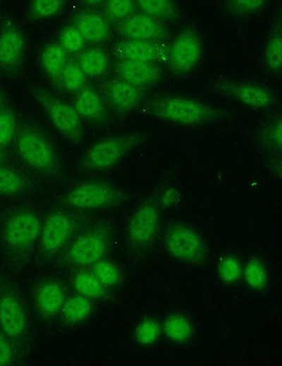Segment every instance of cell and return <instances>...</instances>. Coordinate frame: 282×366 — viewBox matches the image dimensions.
Segmentation results:
<instances>
[{
    "label": "cell",
    "mask_w": 282,
    "mask_h": 366,
    "mask_svg": "<svg viewBox=\"0 0 282 366\" xmlns=\"http://www.w3.org/2000/svg\"><path fill=\"white\" fill-rule=\"evenodd\" d=\"M1 63V62H0Z\"/></svg>",
    "instance_id": "obj_43"
},
{
    "label": "cell",
    "mask_w": 282,
    "mask_h": 366,
    "mask_svg": "<svg viewBox=\"0 0 282 366\" xmlns=\"http://www.w3.org/2000/svg\"><path fill=\"white\" fill-rule=\"evenodd\" d=\"M158 225L157 208L151 203H145L134 213L129 221L128 238L135 244H146L155 235Z\"/></svg>",
    "instance_id": "obj_13"
},
{
    "label": "cell",
    "mask_w": 282,
    "mask_h": 366,
    "mask_svg": "<svg viewBox=\"0 0 282 366\" xmlns=\"http://www.w3.org/2000/svg\"><path fill=\"white\" fill-rule=\"evenodd\" d=\"M24 39L20 32L15 30L4 32L0 37V62L5 65H16L22 58Z\"/></svg>",
    "instance_id": "obj_20"
},
{
    "label": "cell",
    "mask_w": 282,
    "mask_h": 366,
    "mask_svg": "<svg viewBox=\"0 0 282 366\" xmlns=\"http://www.w3.org/2000/svg\"><path fill=\"white\" fill-rule=\"evenodd\" d=\"M42 226L37 216L30 212H20L8 221L4 236L7 244L16 248L32 244L41 233Z\"/></svg>",
    "instance_id": "obj_9"
},
{
    "label": "cell",
    "mask_w": 282,
    "mask_h": 366,
    "mask_svg": "<svg viewBox=\"0 0 282 366\" xmlns=\"http://www.w3.org/2000/svg\"><path fill=\"white\" fill-rule=\"evenodd\" d=\"M165 331L172 339L183 341L189 337L191 328L186 319L180 316H173L166 322Z\"/></svg>",
    "instance_id": "obj_30"
},
{
    "label": "cell",
    "mask_w": 282,
    "mask_h": 366,
    "mask_svg": "<svg viewBox=\"0 0 282 366\" xmlns=\"http://www.w3.org/2000/svg\"><path fill=\"white\" fill-rule=\"evenodd\" d=\"M91 311L90 301L83 296L68 298L63 305V313L69 322H78L85 319Z\"/></svg>",
    "instance_id": "obj_26"
},
{
    "label": "cell",
    "mask_w": 282,
    "mask_h": 366,
    "mask_svg": "<svg viewBox=\"0 0 282 366\" xmlns=\"http://www.w3.org/2000/svg\"><path fill=\"white\" fill-rule=\"evenodd\" d=\"M147 111L164 120L183 125H195L214 120L218 109L201 101L182 96H166L149 103Z\"/></svg>",
    "instance_id": "obj_1"
},
{
    "label": "cell",
    "mask_w": 282,
    "mask_h": 366,
    "mask_svg": "<svg viewBox=\"0 0 282 366\" xmlns=\"http://www.w3.org/2000/svg\"><path fill=\"white\" fill-rule=\"evenodd\" d=\"M93 274L102 285L105 286L113 285L119 279L117 267L113 263L104 260L95 263Z\"/></svg>",
    "instance_id": "obj_31"
},
{
    "label": "cell",
    "mask_w": 282,
    "mask_h": 366,
    "mask_svg": "<svg viewBox=\"0 0 282 366\" xmlns=\"http://www.w3.org/2000/svg\"><path fill=\"white\" fill-rule=\"evenodd\" d=\"M201 54L202 45L199 36L192 30H186L173 40L167 51L166 60L173 71L183 74L197 66Z\"/></svg>",
    "instance_id": "obj_6"
},
{
    "label": "cell",
    "mask_w": 282,
    "mask_h": 366,
    "mask_svg": "<svg viewBox=\"0 0 282 366\" xmlns=\"http://www.w3.org/2000/svg\"><path fill=\"white\" fill-rule=\"evenodd\" d=\"M116 54L122 61L157 64L166 59L168 49L161 42L127 39L116 47Z\"/></svg>",
    "instance_id": "obj_12"
},
{
    "label": "cell",
    "mask_w": 282,
    "mask_h": 366,
    "mask_svg": "<svg viewBox=\"0 0 282 366\" xmlns=\"http://www.w3.org/2000/svg\"><path fill=\"white\" fill-rule=\"evenodd\" d=\"M136 3L131 0H111L105 4L107 13L114 19L123 20L133 15Z\"/></svg>",
    "instance_id": "obj_33"
},
{
    "label": "cell",
    "mask_w": 282,
    "mask_h": 366,
    "mask_svg": "<svg viewBox=\"0 0 282 366\" xmlns=\"http://www.w3.org/2000/svg\"><path fill=\"white\" fill-rule=\"evenodd\" d=\"M106 250V238L97 232H90L75 240L68 251V257L75 264L90 265L101 260Z\"/></svg>",
    "instance_id": "obj_11"
},
{
    "label": "cell",
    "mask_w": 282,
    "mask_h": 366,
    "mask_svg": "<svg viewBox=\"0 0 282 366\" xmlns=\"http://www.w3.org/2000/svg\"><path fill=\"white\" fill-rule=\"evenodd\" d=\"M16 146L22 159L32 168L49 175L59 173V163L51 145L36 129L23 128L18 134Z\"/></svg>",
    "instance_id": "obj_3"
},
{
    "label": "cell",
    "mask_w": 282,
    "mask_h": 366,
    "mask_svg": "<svg viewBox=\"0 0 282 366\" xmlns=\"http://www.w3.org/2000/svg\"><path fill=\"white\" fill-rule=\"evenodd\" d=\"M264 138L266 141L275 149L281 146V122L277 120L271 123L265 130Z\"/></svg>",
    "instance_id": "obj_40"
},
{
    "label": "cell",
    "mask_w": 282,
    "mask_h": 366,
    "mask_svg": "<svg viewBox=\"0 0 282 366\" xmlns=\"http://www.w3.org/2000/svg\"><path fill=\"white\" fill-rule=\"evenodd\" d=\"M73 107L80 116L91 120H101L106 115L104 102L99 95L90 88L82 89L76 96Z\"/></svg>",
    "instance_id": "obj_18"
},
{
    "label": "cell",
    "mask_w": 282,
    "mask_h": 366,
    "mask_svg": "<svg viewBox=\"0 0 282 366\" xmlns=\"http://www.w3.org/2000/svg\"><path fill=\"white\" fill-rule=\"evenodd\" d=\"M72 229L69 217L63 213H51L41 229L42 248L49 253L61 248L68 241Z\"/></svg>",
    "instance_id": "obj_15"
},
{
    "label": "cell",
    "mask_w": 282,
    "mask_h": 366,
    "mask_svg": "<svg viewBox=\"0 0 282 366\" xmlns=\"http://www.w3.org/2000/svg\"><path fill=\"white\" fill-rule=\"evenodd\" d=\"M127 198V194L111 184L87 182L68 190L63 196L64 203L79 208L93 209L118 204Z\"/></svg>",
    "instance_id": "obj_4"
},
{
    "label": "cell",
    "mask_w": 282,
    "mask_h": 366,
    "mask_svg": "<svg viewBox=\"0 0 282 366\" xmlns=\"http://www.w3.org/2000/svg\"><path fill=\"white\" fill-rule=\"evenodd\" d=\"M266 4L262 0H236L228 3V8L235 15H248L264 8Z\"/></svg>",
    "instance_id": "obj_36"
},
{
    "label": "cell",
    "mask_w": 282,
    "mask_h": 366,
    "mask_svg": "<svg viewBox=\"0 0 282 366\" xmlns=\"http://www.w3.org/2000/svg\"><path fill=\"white\" fill-rule=\"evenodd\" d=\"M136 6L147 14L163 22L173 20L178 15V8L173 1L169 0H140Z\"/></svg>",
    "instance_id": "obj_23"
},
{
    "label": "cell",
    "mask_w": 282,
    "mask_h": 366,
    "mask_svg": "<svg viewBox=\"0 0 282 366\" xmlns=\"http://www.w3.org/2000/svg\"><path fill=\"white\" fill-rule=\"evenodd\" d=\"M63 86L68 90L76 92L82 88L85 84V74L78 64L66 63L60 76Z\"/></svg>",
    "instance_id": "obj_27"
},
{
    "label": "cell",
    "mask_w": 282,
    "mask_h": 366,
    "mask_svg": "<svg viewBox=\"0 0 282 366\" xmlns=\"http://www.w3.org/2000/svg\"><path fill=\"white\" fill-rule=\"evenodd\" d=\"M282 39L280 33H276L269 39L265 49V63L267 68L278 72L281 67Z\"/></svg>",
    "instance_id": "obj_29"
},
{
    "label": "cell",
    "mask_w": 282,
    "mask_h": 366,
    "mask_svg": "<svg viewBox=\"0 0 282 366\" xmlns=\"http://www.w3.org/2000/svg\"><path fill=\"white\" fill-rule=\"evenodd\" d=\"M103 89L108 102L121 112H128L136 108L145 94L142 88L121 79L108 82Z\"/></svg>",
    "instance_id": "obj_14"
},
{
    "label": "cell",
    "mask_w": 282,
    "mask_h": 366,
    "mask_svg": "<svg viewBox=\"0 0 282 366\" xmlns=\"http://www.w3.org/2000/svg\"><path fill=\"white\" fill-rule=\"evenodd\" d=\"M136 338L144 344L152 343L159 335V327L156 322L148 320L142 322L136 330Z\"/></svg>",
    "instance_id": "obj_38"
},
{
    "label": "cell",
    "mask_w": 282,
    "mask_h": 366,
    "mask_svg": "<svg viewBox=\"0 0 282 366\" xmlns=\"http://www.w3.org/2000/svg\"><path fill=\"white\" fill-rule=\"evenodd\" d=\"M62 5L60 0H36L31 4L30 12L36 18H47L57 14Z\"/></svg>",
    "instance_id": "obj_32"
},
{
    "label": "cell",
    "mask_w": 282,
    "mask_h": 366,
    "mask_svg": "<svg viewBox=\"0 0 282 366\" xmlns=\"http://www.w3.org/2000/svg\"><path fill=\"white\" fill-rule=\"evenodd\" d=\"M64 301L63 291L58 284L47 282L37 291L36 302L39 311L45 315L56 314Z\"/></svg>",
    "instance_id": "obj_21"
},
{
    "label": "cell",
    "mask_w": 282,
    "mask_h": 366,
    "mask_svg": "<svg viewBox=\"0 0 282 366\" xmlns=\"http://www.w3.org/2000/svg\"><path fill=\"white\" fill-rule=\"evenodd\" d=\"M15 122L13 115L9 112L0 113V145L10 144L13 139Z\"/></svg>",
    "instance_id": "obj_37"
},
{
    "label": "cell",
    "mask_w": 282,
    "mask_h": 366,
    "mask_svg": "<svg viewBox=\"0 0 282 366\" xmlns=\"http://www.w3.org/2000/svg\"><path fill=\"white\" fill-rule=\"evenodd\" d=\"M24 177L16 170L0 167V194H16L25 189Z\"/></svg>",
    "instance_id": "obj_25"
},
{
    "label": "cell",
    "mask_w": 282,
    "mask_h": 366,
    "mask_svg": "<svg viewBox=\"0 0 282 366\" xmlns=\"http://www.w3.org/2000/svg\"><path fill=\"white\" fill-rule=\"evenodd\" d=\"M118 30L127 39L156 42H162L168 34L164 22L142 13L122 20Z\"/></svg>",
    "instance_id": "obj_7"
},
{
    "label": "cell",
    "mask_w": 282,
    "mask_h": 366,
    "mask_svg": "<svg viewBox=\"0 0 282 366\" xmlns=\"http://www.w3.org/2000/svg\"><path fill=\"white\" fill-rule=\"evenodd\" d=\"M219 272L222 279L227 282H231L239 277L240 269L235 259L227 257L221 261L219 266Z\"/></svg>",
    "instance_id": "obj_39"
},
{
    "label": "cell",
    "mask_w": 282,
    "mask_h": 366,
    "mask_svg": "<svg viewBox=\"0 0 282 366\" xmlns=\"http://www.w3.org/2000/svg\"><path fill=\"white\" fill-rule=\"evenodd\" d=\"M35 94L54 127L73 142H80L83 136L82 124L75 108L43 91Z\"/></svg>",
    "instance_id": "obj_5"
},
{
    "label": "cell",
    "mask_w": 282,
    "mask_h": 366,
    "mask_svg": "<svg viewBox=\"0 0 282 366\" xmlns=\"http://www.w3.org/2000/svg\"><path fill=\"white\" fill-rule=\"evenodd\" d=\"M78 65L85 75L94 77L103 74L108 67V58L101 49H92L79 58Z\"/></svg>",
    "instance_id": "obj_24"
},
{
    "label": "cell",
    "mask_w": 282,
    "mask_h": 366,
    "mask_svg": "<svg viewBox=\"0 0 282 366\" xmlns=\"http://www.w3.org/2000/svg\"><path fill=\"white\" fill-rule=\"evenodd\" d=\"M74 286L78 292L88 297H99L104 293L102 284L94 274L87 272L79 273L74 279Z\"/></svg>",
    "instance_id": "obj_28"
},
{
    "label": "cell",
    "mask_w": 282,
    "mask_h": 366,
    "mask_svg": "<svg viewBox=\"0 0 282 366\" xmlns=\"http://www.w3.org/2000/svg\"><path fill=\"white\" fill-rule=\"evenodd\" d=\"M12 358V351L8 343L0 337V365L10 362Z\"/></svg>",
    "instance_id": "obj_41"
},
{
    "label": "cell",
    "mask_w": 282,
    "mask_h": 366,
    "mask_svg": "<svg viewBox=\"0 0 282 366\" xmlns=\"http://www.w3.org/2000/svg\"><path fill=\"white\" fill-rule=\"evenodd\" d=\"M40 61L45 72L56 79L66 65V50L60 44H49L41 53Z\"/></svg>",
    "instance_id": "obj_22"
},
{
    "label": "cell",
    "mask_w": 282,
    "mask_h": 366,
    "mask_svg": "<svg viewBox=\"0 0 282 366\" xmlns=\"http://www.w3.org/2000/svg\"><path fill=\"white\" fill-rule=\"evenodd\" d=\"M144 139L140 134H127L101 139L93 144L81 160L89 170H105L121 162Z\"/></svg>",
    "instance_id": "obj_2"
},
{
    "label": "cell",
    "mask_w": 282,
    "mask_h": 366,
    "mask_svg": "<svg viewBox=\"0 0 282 366\" xmlns=\"http://www.w3.org/2000/svg\"><path fill=\"white\" fill-rule=\"evenodd\" d=\"M84 38L76 27H68L61 31V45L70 52H78L83 46Z\"/></svg>",
    "instance_id": "obj_34"
},
{
    "label": "cell",
    "mask_w": 282,
    "mask_h": 366,
    "mask_svg": "<svg viewBox=\"0 0 282 366\" xmlns=\"http://www.w3.org/2000/svg\"><path fill=\"white\" fill-rule=\"evenodd\" d=\"M166 246L175 257L187 262H197L205 255V247L200 236L183 226L171 228L166 236Z\"/></svg>",
    "instance_id": "obj_8"
},
{
    "label": "cell",
    "mask_w": 282,
    "mask_h": 366,
    "mask_svg": "<svg viewBox=\"0 0 282 366\" xmlns=\"http://www.w3.org/2000/svg\"><path fill=\"white\" fill-rule=\"evenodd\" d=\"M117 72L121 80L141 88L157 83L161 76L157 64L132 61H121Z\"/></svg>",
    "instance_id": "obj_16"
},
{
    "label": "cell",
    "mask_w": 282,
    "mask_h": 366,
    "mask_svg": "<svg viewBox=\"0 0 282 366\" xmlns=\"http://www.w3.org/2000/svg\"><path fill=\"white\" fill-rule=\"evenodd\" d=\"M0 325L5 333L11 336H19L25 329L23 309L12 296H5L0 300Z\"/></svg>",
    "instance_id": "obj_17"
},
{
    "label": "cell",
    "mask_w": 282,
    "mask_h": 366,
    "mask_svg": "<svg viewBox=\"0 0 282 366\" xmlns=\"http://www.w3.org/2000/svg\"><path fill=\"white\" fill-rule=\"evenodd\" d=\"M247 282L255 288L263 287L266 284V275L264 267L257 261L250 262L245 269Z\"/></svg>",
    "instance_id": "obj_35"
},
{
    "label": "cell",
    "mask_w": 282,
    "mask_h": 366,
    "mask_svg": "<svg viewBox=\"0 0 282 366\" xmlns=\"http://www.w3.org/2000/svg\"><path fill=\"white\" fill-rule=\"evenodd\" d=\"M1 152L0 151V160H1Z\"/></svg>",
    "instance_id": "obj_42"
},
{
    "label": "cell",
    "mask_w": 282,
    "mask_h": 366,
    "mask_svg": "<svg viewBox=\"0 0 282 366\" xmlns=\"http://www.w3.org/2000/svg\"><path fill=\"white\" fill-rule=\"evenodd\" d=\"M76 28L84 39L90 42H102L109 37L108 23L102 15L97 13H87L81 15Z\"/></svg>",
    "instance_id": "obj_19"
},
{
    "label": "cell",
    "mask_w": 282,
    "mask_h": 366,
    "mask_svg": "<svg viewBox=\"0 0 282 366\" xmlns=\"http://www.w3.org/2000/svg\"><path fill=\"white\" fill-rule=\"evenodd\" d=\"M216 87L221 92L250 107L265 108L274 103L271 92L256 84L224 80L220 81Z\"/></svg>",
    "instance_id": "obj_10"
}]
</instances>
